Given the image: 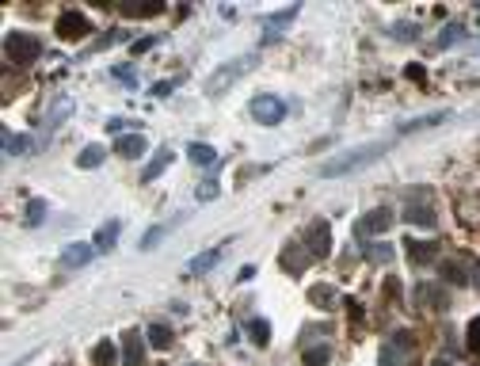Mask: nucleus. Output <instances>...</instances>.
I'll use <instances>...</instances> for the list:
<instances>
[{"instance_id": "1", "label": "nucleus", "mask_w": 480, "mask_h": 366, "mask_svg": "<svg viewBox=\"0 0 480 366\" xmlns=\"http://www.w3.org/2000/svg\"><path fill=\"white\" fill-rule=\"evenodd\" d=\"M393 149V142H366V145H355V149H343L339 157H328L316 172L324 176V180H339V176H351L359 172V168L373 165V160H381L385 153Z\"/></svg>"}, {"instance_id": "2", "label": "nucleus", "mask_w": 480, "mask_h": 366, "mask_svg": "<svg viewBox=\"0 0 480 366\" xmlns=\"http://www.w3.org/2000/svg\"><path fill=\"white\" fill-rule=\"evenodd\" d=\"M251 61H256V54H244V58H233V61H225V65H217L214 73L206 77V96L210 100H217V96H225L233 84L244 77V73L251 69Z\"/></svg>"}, {"instance_id": "3", "label": "nucleus", "mask_w": 480, "mask_h": 366, "mask_svg": "<svg viewBox=\"0 0 480 366\" xmlns=\"http://www.w3.org/2000/svg\"><path fill=\"white\" fill-rule=\"evenodd\" d=\"M412 359H416V332L396 328L381 347V366H408Z\"/></svg>"}, {"instance_id": "4", "label": "nucleus", "mask_w": 480, "mask_h": 366, "mask_svg": "<svg viewBox=\"0 0 480 366\" xmlns=\"http://www.w3.org/2000/svg\"><path fill=\"white\" fill-rule=\"evenodd\" d=\"M4 54L12 65H31L42 58V43H38L35 35H27V31H8L4 35Z\"/></svg>"}, {"instance_id": "5", "label": "nucleus", "mask_w": 480, "mask_h": 366, "mask_svg": "<svg viewBox=\"0 0 480 366\" xmlns=\"http://www.w3.org/2000/svg\"><path fill=\"white\" fill-rule=\"evenodd\" d=\"M297 12H301L297 4H286V8H279V12H263V15H259V31H263V43H274V38H279L282 31H286L290 23L297 20Z\"/></svg>"}, {"instance_id": "6", "label": "nucleus", "mask_w": 480, "mask_h": 366, "mask_svg": "<svg viewBox=\"0 0 480 366\" xmlns=\"http://www.w3.org/2000/svg\"><path fill=\"white\" fill-rule=\"evenodd\" d=\"M301 244H305V252H309L313 259L328 256V252H332V225L324 222V218H316V222L301 233Z\"/></svg>"}, {"instance_id": "7", "label": "nucleus", "mask_w": 480, "mask_h": 366, "mask_svg": "<svg viewBox=\"0 0 480 366\" xmlns=\"http://www.w3.org/2000/svg\"><path fill=\"white\" fill-rule=\"evenodd\" d=\"M251 119L256 122H263V126H279L282 119H286V103L279 100V96H256V100H251Z\"/></svg>"}, {"instance_id": "8", "label": "nucleus", "mask_w": 480, "mask_h": 366, "mask_svg": "<svg viewBox=\"0 0 480 366\" xmlns=\"http://www.w3.org/2000/svg\"><path fill=\"white\" fill-rule=\"evenodd\" d=\"M58 38H65V43H77V38H88L92 35V20L88 15H80L77 8H69V12L58 15Z\"/></svg>"}, {"instance_id": "9", "label": "nucleus", "mask_w": 480, "mask_h": 366, "mask_svg": "<svg viewBox=\"0 0 480 366\" xmlns=\"http://www.w3.org/2000/svg\"><path fill=\"white\" fill-rule=\"evenodd\" d=\"M389 225H393V210L378 206V210H370L366 218H359L355 233H359V237H378V233H389Z\"/></svg>"}, {"instance_id": "10", "label": "nucleus", "mask_w": 480, "mask_h": 366, "mask_svg": "<svg viewBox=\"0 0 480 366\" xmlns=\"http://www.w3.org/2000/svg\"><path fill=\"white\" fill-rule=\"evenodd\" d=\"M416 305L450 309V294H446V287H438V282H419V287H416Z\"/></svg>"}, {"instance_id": "11", "label": "nucleus", "mask_w": 480, "mask_h": 366, "mask_svg": "<svg viewBox=\"0 0 480 366\" xmlns=\"http://www.w3.org/2000/svg\"><path fill=\"white\" fill-rule=\"evenodd\" d=\"M72 107H77V100H72V96H54V103L46 107V115H42V126H46V130L61 126V122L72 115Z\"/></svg>"}, {"instance_id": "12", "label": "nucleus", "mask_w": 480, "mask_h": 366, "mask_svg": "<svg viewBox=\"0 0 480 366\" xmlns=\"http://www.w3.org/2000/svg\"><path fill=\"white\" fill-rule=\"evenodd\" d=\"M95 259V244H69V248L61 252V267H69V271H77V267H88Z\"/></svg>"}, {"instance_id": "13", "label": "nucleus", "mask_w": 480, "mask_h": 366, "mask_svg": "<svg viewBox=\"0 0 480 366\" xmlns=\"http://www.w3.org/2000/svg\"><path fill=\"white\" fill-rule=\"evenodd\" d=\"M180 218H183V214H176L172 222H160V225H153V229H145V233H141V241H137V248H141V252H153L160 241L168 237V233L176 229V225H180Z\"/></svg>"}, {"instance_id": "14", "label": "nucleus", "mask_w": 480, "mask_h": 366, "mask_svg": "<svg viewBox=\"0 0 480 366\" xmlns=\"http://www.w3.org/2000/svg\"><path fill=\"white\" fill-rule=\"evenodd\" d=\"M404 222H408V225H423V229H431V225H435V210L423 202V195H419V202L412 199L408 206H404Z\"/></svg>"}, {"instance_id": "15", "label": "nucleus", "mask_w": 480, "mask_h": 366, "mask_svg": "<svg viewBox=\"0 0 480 366\" xmlns=\"http://www.w3.org/2000/svg\"><path fill=\"white\" fill-rule=\"evenodd\" d=\"M168 165H172V149H168V145H160V149L149 157V165L141 168V183H153V180H157V176L164 172Z\"/></svg>"}, {"instance_id": "16", "label": "nucleus", "mask_w": 480, "mask_h": 366, "mask_svg": "<svg viewBox=\"0 0 480 366\" xmlns=\"http://www.w3.org/2000/svg\"><path fill=\"white\" fill-rule=\"evenodd\" d=\"M118 233H122V222H118V218H111V222H103L100 229H95V237H92L95 252H111V248H115V241H118Z\"/></svg>"}, {"instance_id": "17", "label": "nucleus", "mask_w": 480, "mask_h": 366, "mask_svg": "<svg viewBox=\"0 0 480 366\" xmlns=\"http://www.w3.org/2000/svg\"><path fill=\"white\" fill-rule=\"evenodd\" d=\"M145 149H149V145H145V134H122V137H115V153L118 157H145Z\"/></svg>"}, {"instance_id": "18", "label": "nucleus", "mask_w": 480, "mask_h": 366, "mask_svg": "<svg viewBox=\"0 0 480 366\" xmlns=\"http://www.w3.org/2000/svg\"><path fill=\"white\" fill-rule=\"evenodd\" d=\"M122 366H145V344H141V332H126V347H122Z\"/></svg>"}, {"instance_id": "19", "label": "nucleus", "mask_w": 480, "mask_h": 366, "mask_svg": "<svg viewBox=\"0 0 480 366\" xmlns=\"http://www.w3.org/2000/svg\"><path fill=\"white\" fill-rule=\"evenodd\" d=\"M404 248H408V259H412V264H419V267L431 264V259L438 256V244H435V241H416V237H412Z\"/></svg>"}, {"instance_id": "20", "label": "nucleus", "mask_w": 480, "mask_h": 366, "mask_svg": "<svg viewBox=\"0 0 480 366\" xmlns=\"http://www.w3.org/2000/svg\"><path fill=\"white\" fill-rule=\"evenodd\" d=\"M301 248H305V244H290V248L282 252V267H286V271H294V275H301L309 264H313V256H309V252H301Z\"/></svg>"}, {"instance_id": "21", "label": "nucleus", "mask_w": 480, "mask_h": 366, "mask_svg": "<svg viewBox=\"0 0 480 366\" xmlns=\"http://www.w3.org/2000/svg\"><path fill=\"white\" fill-rule=\"evenodd\" d=\"M187 157H191V165H199V168H214V165H217L214 145H202V142H191V145H187Z\"/></svg>"}, {"instance_id": "22", "label": "nucleus", "mask_w": 480, "mask_h": 366, "mask_svg": "<svg viewBox=\"0 0 480 366\" xmlns=\"http://www.w3.org/2000/svg\"><path fill=\"white\" fill-rule=\"evenodd\" d=\"M458 43H465V27H461V23H446V27L438 31V38H435L438 50H454Z\"/></svg>"}, {"instance_id": "23", "label": "nucleus", "mask_w": 480, "mask_h": 366, "mask_svg": "<svg viewBox=\"0 0 480 366\" xmlns=\"http://www.w3.org/2000/svg\"><path fill=\"white\" fill-rule=\"evenodd\" d=\"M446 119H450V111H431V115H419V119L401 122V134H416V130H427V126H435V122H446Z\"/></svg>"}, {"instance_id": "24", "label": "nucleus", "mask_w": 480, "mask_h": 366, "mask_svg": "<svg viewBox=\"0 0 480 366\" xmlns=\"http://www.w3.org/2000/svg\"><path fill=\"white\" fill-rule=\"evenodd\" d=\"M149 347H153V351H168V347H172V328H168L164 321H153L149 324Z\"/></svg>"}, {"instance_id": "25", "label": "nucleus", "mask_w": 480, "mask_h": 366, "mask_svg": "<svg viewBox=\"0 0 480 366\" xmlns=\"http://www.w3.org/2000/svg\"><path fill=\"white\" fill-rule=\"evenodd\" d=\"M217 264H222V248H210V252H199V256L191 259V275H206V271H214Z\"/></svg>"}, {"instance_id": "26", "label": "nucleus", "mask_w": 480, "mask_h": 366, "mask_svg": "<svg viewBox=\"0 0 480 366\" xmlns=\"http://www.w3.org/2000/svg\"><path fill=\"white\" fill-rule=\"evenodd\" d=\"M92 366H118V351L111 340H100V344L92 347Z\"/></svg>"}, {"instance_id": "27", "label": "nucleus", "mask_w": 480, "mask_h": 366, "mask_svg": "<svg viewBox=\"0 0 480 366\" xmlns=\"http://www.w3.org/2000/svg\"><path fill=\"white\" fill-rule=\"evenodd\" d=\"M248 336H251V344L267 347V344H271V324H267L263 317H251V321H248Z\"/></svg>"}, {"instance_id": "28", "label": "nucleus", "mask_w": 480, "mask_h": 366, "mask_svg": "<svg viewBox=\"0 0 480 366\" xmlns=\"http://www.w3.org/2000/svg\"><path fill=\"white\" fill-rule=\"evenodd\" d=\"M103 157H107V149H103V145H84V149H80V157H77V165H80V168H100Z\"/></svg>"}, {"instance_id": "29", "label": "nucleus", "mask_w": 480, "mask_h": 366, "mask_svg": "<svg viewBox=\"0 0 480 366\" xmlns=\"http://www.w3.org/2000/svg\"><path fill=\"white\" fill-rule=\"evenodd\" d=\"M46 210H50V206H46V199H31L27 210H23V222H27V225H42L46 222Z\"/></svg>"}, {"instance_id": "30", "label": "nucleus", "mask_w": 480, "mask_h": 366, "mask_svg": "<svg viewBox=\"0 0 480 366\" xmlns=\"http://www.w3.org/2000/svg\"><path fill=\"white\" fill-rule=\"evenodd\" d=\"M309 302H313V305H324V309H332V305L339 302V294H336L332 287H309Z\"/></svg>"}, {"instance_id": "31", "label": "nucleus", "mask_w": 480, "mask_h": 366, "mask_svg": "<svg viewBox=\"0 0 480 366\" xmlns=\"http://www.w3.org/2000/svg\"><path fill=\"white\" fill-rule=\"evenodd\" d=\"M362 256L370 259V264H389V259H393V248H389L385 241H378V244H366Z\"/></svg>"}, {"instance_id": "32", "label": "nucleus", "mask_w": 480, "mask_h": 366, "mask_svg": "<svg viewBox=\"0 0 480 366\" xmlns=\"http://www.w3.org/2000/svg\"><path fill=\"white\" fill-rule=\"evenodd\" d=\"M305 366H328V359H332V351H328V344H316V347H305Z\"/></svg>"}, {"instance_id": "33", "label": "nucleus", "mask_w": 480, "mask_h": 366, "mask_svg": "<svg viewBox=\"0 0 480 366\" xmlns=\"http://www.w3.org/2000/svg\"><path fill=\"white\" fill-rule=\"evenodd\" d=\"M31 149V137H15V134H8V130H4V153H8V157H20V153H27Z\"/></svg>"}, {"instance_id": "34", "label": "nucleus", "mask_w": 480, "mask_h": 366, "mask_svg": "<svg viewBox=\"0 0 480 366\" xmlns=\"http://www.w3.org/2000/svg\"><path fill=\"white\" fill-rule=\"evenodd\" d=\"M164 4L160 0H149V4H122V15H160Z\"/></svg>"}, {"instance_id": "35", "label": "nucleus", "mask_w": 480, "mask_h": 366, "mask_svg": "<svg viewBox=\"0 0 480 366\" xmlns=\"http://www.w3.org/2000/svg\"><path fill=\"white\" fill-rule=\"evenodd\" d=\"M465 344H469V351H473V355H480V317H473V321H469Z\"/></svg>"}, {"instance_id": "36", "label": "nucleus", "mask_w": 480, "mask_h": 366, "mask_svg": "<svg viewBox=\"0 0 480 366\" xmlns=\"http://www.w3.org/2000/svg\"><path fill=\"white\" fill-rule=\"evenodd\" d=\"M180 80H183V77H172V80H157V84L149 88V96H157V100H164L168 92H176V88H180Z\"/></svg>"}, {"instance_id": "37", "label": "nucleus", "mask_w": 480, "mask_h": 366, "mask_svg": "<svg viewBox=\"0 0 480 366\" xmlns=\"http://www.w3.org/2000/svg\"><path fill=\"white\" fill-rule=\"evenodd\" d=\"M442 279H450V282H469L458 259H446V264H442Z\"/></svg>"}, {"instance_id": "38", "label": "nucleus", "mask_w": 480, "mask_h": 366, "mask_svg": "<svg viewBox=\"0 0 480 366\" xmlns=\"http://www.w3.org/2000/svg\"><path fill=\"white\" fill-rule=\"evenodd\" d=\"M217 195H222V187H217L214 180H206V183H199V191H194V199H199V202H214Z\"/></svg>"}, {"instance_id": "39", "label": "nucleus", "mask_w": 480, "mask_h": 366, "mask_svg": "<svg viewBox=\"0 0 480 366\" xmlns=\"http://www.w3.org/2000/svg\"><path fill=\"white\" fill-rule=\"evenodd\" d=\"M416 35H419L416 23H396V27H393V38H401V43H412Z\"/></svg>"}, {"instance_id": "40", "label": "nucleus", "mask_w": 480, "mask_h": 366, "mask_svg": "<svg viewBox=\"0 0 480 366\" xmlns=\"http://www.w3.org/2000/svg\"><path fill=\"white\" fill-rule=\"evenodd\" d=\"M153 46H157V38H134V43H130V50H134V54H145V50H153Z\"/></svg>"}, {"instance_id": "41", "label": "nucleus", "mask_w": 480, "mask_h": 366, "mask_svg": "<svg viewBox=\"0 0 480 366\" xmlns=\"http://www.w3.org/2000/svg\"><path fill=\"white\" fill-rule=\"evenodd\" d=\"M111 73H115V77L122 80V84H134V80H137V77H134V69H126V65H115Z\"/></svg>"}, {"instance_id": "42", "label": "nucleus", "mask_w": 480, "mask_h": 366, "mask_svg": "<svg viewBox=\"0 0 480 366\" xmlns=\"http://www.w3.org/2000/svg\"><path fill=\"white\" fill-rule=\"evenodd\" d=\"M126 126H134V122H130V119H111L107 122V130H111V134H118V137H122V130H126Z\"/></svg>"}, {"instance_id": "43", "label": "nucleus", "mask_w": 480, "mask_h": 366, "mask_svg": "<svg viewBox=\"0 0 480 366\" xmlns=\"http://www.w3.org/2000/svg\"><path fill=\"white\" fill-rule=\"evenodd\" d=\"M237 279H240V282H248V279H256V267H251V264H248V267H240V275H237Z\"/></svg>"}, {"instance_id": "44", "label": "nucleus", "mask_w": 480, "mask_h": 366, "mask_svg": "<svg viewBox=\"0 0 480 366\" xmlns=\"http://www.w3.org/2000/svg\"><path fill=\"white\" fill-rule=\"evenodd\" d=\"M404 73H408L412 80H423V69H419V65H408V69H404Z\"/></svg>"}, {"instance_id": "45", "label": "nucleus", "mask_w": 480, "mask_h": 366, "mask_svg": "<svg viewBox=\"0 0 480 366\" xmlns=\"http://www.w3.org/2000/svg\"><path fill=\"white\" fill-rule=\"evenodd\" d=\"M431 366H454V359H446V355H435V359H431Z\"/></svg>"}, {"instance_id": "46", "label": "nucleus", "mask_w": 480, "mask_h": 366, "mask_svg": "<svg viewBox=\"0 0 480 366\" xmlns=\"http://www.w3.org/2000/svg\"><path fill=\"white\" fill-rule=\"evenodd\" d=\"M469 279L477 282V294H480V264H473V275H469Z\"/></svg>"}, {"instance_id": "47", "label": "nucleus", "mask_w": 480, "mask_h": 366, "mask_svg": "<svg viewBox=\"0 0 480 366\" xmlns=\"http://www.w3.org/2000/svg\"><path fill=\"white\" fill-rule=\"evenodd\" d=\"M469 54H480V38H477V43H469Z\"/></svg>"}]
</instances>
